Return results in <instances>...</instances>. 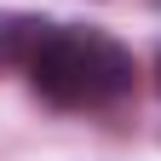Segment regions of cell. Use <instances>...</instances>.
<instances>
[{
  "label": "cell",
  "instance_id": "cell-2",
  "mask_svg": "<svg viewBox=\"0 0 161 161\" xmlns=\"http://www.w3.org/2000/svg\"><path fill=\"white\" fill-rule=\"evenodd\" d=\"M80 58H86V104H115L132 92V52L109 35H80Z\"/></svg>",
  "mask_w": 161,
  "mask_h": 161
},
{
  "label": "cell",
  "instance_id": "cell-5",
  "mask_svg": "<svg viewBox=\"0 0 161 161\" xmlns=\"http://www.w3.org/2000/svg\"><path fill=\"white\" fill-rule=\"evenodd\" d=\"M150 6H161V0H150Z\"/></svg>",
  "mask_w": 161,
  "mask_h": 161
},
{
  "label": "cell",
  "instance_id": "cell-3",
  "mask_svg": "<svg viewBox=\"0 0 161 161\" xmlns=\"http://www.w3.org/2000/svg\"><path fill=\"white\" fill-rule=\"evenodd\" d=\"M58 23L46 17H29V12H0V64H29L35 46L46 40Z\"/></svg>",
  "mask_w": 161,
  "mask_h": 161
},
{
  "label": "cell",
  "instance_id": "cell-4",
  "mask_svg": "<svg viewBox=\"0 0 161 161\" xmlns=\"http://www.w3.org/2000/svg\"><path fill=\"white\" fill-rule=\"evenodd\" d=\"M155 86H161V58H155Z\"/></svg>",
  "mask_w": 161,
  "mask_h": 161
},
{
  "label": "cell",
  "instance_id": "cell-1",
  "mask_svg": "<svg viewBox=\"0 0 161 161\" xmlns=\"http://www.w3.org/2000/svg\"><path fill=\"white\" fill-rule=\"evenodd\" d=\"M29 80L52 104H86V58H80V29H52L29 58Z\"/></svg>",
  "mask_w": 161,
  "mask_h": 161
}]
</instances>
